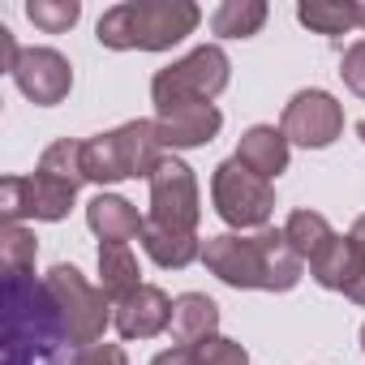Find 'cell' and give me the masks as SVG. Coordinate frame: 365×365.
I'll return each instance as SVG.
<instances>
[{
    "label": "cell",
    "instance_id": "1",
    "mask_svg": "<svg viewBox=\"0 0 365 365\" xmlns=\"http://www.w3.org/2000/svg\"><path fill=\"white\" fill-rule=\"evenodd\" d=\"M202 262L211 275H220L232 288H262V292H288L301 279V258L288 245L284 228H262L254 237H211L202 250Z\"/></svg>",
    "mask_w": 365,
    "mask_h": 365
},
{
    "label": "cell",
    "instance_id": "2",
    "mask_svg": "<svg viewBox=\"0 0 365 365\" xmlns=\"http://www.w3.org/2000/svg\"><path fill=\"white\" fill-rule=\"evenodd\" d=\"M65 318L43 279L5 275V339H0V365H48L65 344Z\"/></svg>",
    "mask_w": 365,
    "mask_h": 365
},
{
    "label": "cell",
    "instance_id": "3",
    "mask_svg": "<svg viewBox=\"0 0 365 365\" xmlns=\"http://www.w3.org/2000/svg\"><path fill=\"white\" fill-rule=\"evenodd\" d=\"M202 22V9L190 0H125L99 18V43L112 52H163L194 35Z\"/></svg>",
    "mask_w": 365,
    "mask_h": 365
},
{
    "label": "cell",
    "instance_id": "4",
    "mask_svg": "<svg viewBox=\"0 0 365 365\" xmlns=\"http://www.w3.org/2000/svg\"><path fill=\"white\" fill-rule=\"evenodd\" d=\"M163 138L155 120H129L112 133H99L91 142H82V168L86 180H99V185H112V180H129V176H146L159 168Z\"/></svg>",
    "mask_w": 365,
    "mask_h": 365
},
{
    "label": "cell",
    "instance_id": "5",
    "mask_svg": "<svg viewBox=\"0 0 365 365\" xmlns=\"http://www.w3.org/2000/svg\"><path fill=\"white\" fill-rule=\"evenodd\" d=\"M228 69L232 65H228L224 48H215V43L194 48L185 61H176V65L155 73V82H150L155 112H172L180 103H211L228 86Z\"/></svg>",
    "mask_w": 365,
    "mask_h": 365
},
{
    "label": "cell",
    "instance_id": "6",
    "mask_svg": "<svg viewBox=\"0 0 365 365\" xmlns=\"http://www.w3.org/2000/svg\"><path fill=\"white\" fill-rule=\"evenodd\" d=\"M43 284H48V292H52V301H56V309H61V318H65L69 344L91 348V344L103 339L108 322H116V318L108 314V292L95 288V284H86V275H82L78 267L56 262V267L43 275Z\"/></svg>",
    "mask_w": 365,
    "mask_h": 365
},
{
    "label": "cell",
    "instance_id": "7",
    "mask_svg": "<svg viewBox=\"0 0 365 365\" xmlns=\"http://www.w3.org/2000/svg\"><path fill=\"white\" fill-rule=\"evenodd\" d=\"M211 194H215V211L224 215V224L232 228H267L271 211H275V190L271 180L254 176L237 155L224 159L211 176Z\"/></svg>",
    "mask_w": 365,
    "mask_h": 365
},
{
    "label": "cell",
    "instance_id": "8",
    "mask_svg": "<svg viewBox=\"0 0 365 365\" xmlns=\"http://www.w3.org/2000/svg\"><path fill=\"white\" fill-rule=\"evenodd\" d=\"M198 180L190 163H180L176 155H163L159 168L150 172V215L146 224L168 228V232H194L198 228Z\"/></svg>",
    "mask_w": 365,
    "mask_h": 365
},
{
    "label": "cell",
    "instance_id": "9",
    "mask_svg": "<svg viewBox=\"0 0 365 365\" xmlns=\"http://www.w3.org/2000/svg\"><path fill=\"white\" fill-rule=\"evenodd\" d=\"M73 198H78V185H65V180H56L48 172L0 180V215H5V224H22L26 215L56 224V220L69 215Z\"/></svg>",
    "mask_w": 365,
    "mask_h": 365
},
{
    "label": "cell",
    "instance_id": "10",
    "mask_svg": "<svg viewBox=\"0 0 365 365\" xmlns=\"http://www.w3.org/2000/svg\"><path fill=\"white\" fill-rule=\"evenodd\" d=\"M284 138L297 142V146H331L344 129V108L327 95V91H301L292 95V103L284 108Z\"/></svg>",
    "mask_w": 365,
    "mask_h": 365
},
{
    "label": "cell",
    "instance_id": "11",
    "mask_svg": "<svg viewBox=\"0 0 365 365\" xmlns=\"http://www.w3.org/2000/svg\"><path fill=\"white\" fill-rule=\"evenodd\" d=\"M14 82L31 103L52 108L73 91V65L56 48H26L14 65Z\"/></svg>",
    "mask_w": 365,
    "mask_h": 365
},
{
    "label": "cell",
    "instance_id": "12",
    "mask_svg": "<svg viewBox=\"0 0 365 365\" xmlns=\"http://www.w3.org/2000/svg\"><path fill=\"white\" fill-rule=\"evenodd\" d=\"M155 125H159L163 146L190 150V146H207V142L220 133L224 116H220L215 103H180V108H172V112H159Z\"/></svg>",
    "mask_w": 365,
    "mask_h": 365
},
{
    "label": "cell",
    "instance_id": "13",
    "mask_svg": "<svg viewBox=\"0 0 365 365\" xmlns=\"http://www.w3.org/2000/svg\"><path fill=\"white\" fill-rule=\"evenodd\" d=\"M168 327H172V301L155 284H142L129 301L116 305V331H120V339H155Z\"/></svg>",
    "mask_w": 365,
    "mask_h": 365
},
{
    "label": "cell",
    "instance_id": "14",
    "mask_svg": "<svg viewBox=\"0 0 365 365\" xmlns=\"http://www.w3.org/2000/svg\"><path fill=\"white\" fill-rule=\"evenodd\" d=\"M309 271L322 288H335V292H348L361 275H365V254L352 237H331L314 258H309Z\"/></svg>",
    "mask_w": 365,
    "mask_h": 365
},
{
    "label": "cell",
    "instance_id": "15",
    "mask_svg": "<svg viewBox=\"0 0 365 365\" xmlns=\"http://www.w3.org/2000/svg\"><path fill=\"white\" fill-rule=\"evenodd\" d=\"M86 224L91 232L103 241V245H129L133 237H142L146 220L138 215L133 202H125L120 194H99L91 207H86Z\"/></svg>",
    "mask_w": 365,
    "mask_h": 365
},
{
    "label": "cell",
    "instance_id": "16",
    "mask_svg": "<svg viewBox=\"0 0 365 365\" xmlns=\"http://www.w3.org/2000/svg\"><path fill=\"white\" fill-rule=\"evenodd\" d=\"M220 327V305L207 297V292H185L172 301V339L180 348H198L202 339H211Z\"/></svg>",
    "mask_w": 365,
    "mask_h": 365
},
{
    "label": "cell",
    "instance_id": "17",
    "mask_svg": "<svg viewBox=\"0 0 365 365\" xmlns=\"http://www.w3.org/2000/svg\"><path fill=\"white\" fill-rule=\"evenodd\" d=\"M237 159H241L254 176H262V180L279 176V172L288 168V138H284V129H275V125H254V129H245V138H241V146H237Z\"/></svg>",
    "mask_w": 365,
    "mask_h": 365
},
{
    "label": "cell",
    "instance_id": "18",
    "mask_svg": "<svg viewBox=\"0 0 365 365\" xmlns=\"http://www.w3.org/2000/svg\"><path fill=\"white\" fill-rule=\"evenodd\" d=\"M99 288L108 292V301H129L142 284H138V258L129 245H99Z\"/></svg>",
    "mask_w": 365,
    "mask_h": 365
},
{
    "label": "cell",
    "instance_id": "19",
    "mask_svg": "<svg viewBox=\"0 0 365 365\" xmlns=\"http://www.w3.org/2000/svg\"><path fill=\"white\" fill-rule=\"evenodd\" d=\"M142 245L168 271H180V267H190L194 258H202V245H198L194 232H168V228H155V224L142 228Z\"/></svg>",
    "mask_w": 365,
    "mask_h": 365
},
{
    "label": "cell",
    "instance_id": "20",
    "mask_svg": "<svg viewBox=\"0 0 365 365\" xmlns=\"http://www.w3.org/2000/svg\"><path fill=\"white\" fill-rule=\"evenodd\" d=\"M267 22V5L262 0H224V5L211 14V31L224 39H250L258 35Z\"/></svg>",
    "mask_w": 365,
    "mask_h": 365
},
{
    "label": "cell",
    "instance_id": "21",
    "mask_svg": "<svg viewBox=\"0 0 365 365\" xmlns=\"http://www.w3.org/2000/svg\"><path fill=\"white\" fill-rule=\"evenodd\" d=\"M301 26L318 31V35H344L356 26V14H352V0H305L297 9Z\"/></svg>",
    "mask_w": 365,
    "mask_h": 365
},
{
    "label": "cell",
    "instance_id": "22",
    "mask_svg": "<svg viewBox=\"0 0 365 365\" xmlns=\"http://www.w3.org/2000/svg\"><path fill=\"white\" fill-rule=\"evenodd\" d=\"M284 237H288V245L297 250V258L305 262V258H314L335 232H331V224H327L318 211H292L288 224H284Z\"/></svg>",
    "mask_w": 365,
    "mask_h": 365
},
{
    "label": "cell",
    "instance_id": "23",
    "mask_svg": "<svg viewBox=\"0 0 365 365\" xmlns=\"http://www.w3.org/2000/svg\"><path fill=\"white\" fill-rule=\"evenodd\" d=\"M35 232H26L22 224H5L0 228V271L5 275H26L35 267Z\"/></svg>",
    "mask_w": 365,
    "mask_h": 365
},
{
    "label": "cell",
    "instance_id": "24",
    "mask_svg": "<svg viewBox=\"0 0 365 365\" xmlns=\"http://www.w3.org/2000/svg\"><path fill=\"white\" fill-rule=\"evenodd\" d=\"M39 172L65 180V185H82V180H86V168H82V142H73V138L52 142V146L43 150V159H39Z\"/></svg>",
    "mask_w": 365,
    "mask_h": 365
},
{
    "label": "cell",
    "instance_id": "25",
    "mask_svg": "<svg viewBox=\"0 0 365 365\" xmlns=\"http://www.w3.org/2000/svg\"><path fill=\"white\" fill-rule=\"evenodd\" d=\"M26 18H31L39 31H48V35H65V31L82 18V5H78V0H31V5H26Z\"/></svg>",
    "mask_w": 365,
    "mask_h": 365
},
{
    "label": "cell",
    "instance_id": "26",
    "mask_svg": "<svg viewBox=\"0 0 365 365\" xmlns=\"http://www.w3.org/2000/svg\"><path fill=\"white\" fill-rule=\"evenodd\" d=\"M194 352H198V365H250V352L237 339H224V335L202 339Z\"/></svg>",
    "mask_w": 365,
    "mask_h": 365
},
{
    "label": "cell",
    "instance_id": "27",
    "mask_svg": "<svg viewBox=\"0 0 365 365\" xmlns=\"http://www.w3.org/2000/svg\"><path fill=\"white\" fill-rule=\"evenodd\" d=\"M339 78H344V86H348L352 95L365 99V39H356V43L344 52V61H339Z\"/></svg>",
    "mask_w": 365,
    "mask_h": 365
},
{
    "label": "cell",
    "instance_id": "28",
    "mask_svg": "<svg viewBox=\"0 0 365 365\" xmlns=\"http://www.w3.org/2000/svg\"><path fill=\"white\" fill-rule=\"evenodd\" d=\"M69 365H129V361L120 344H91V348H78Z\"/></svg>",
    "mask_w": 365,
    "mask_h": 365
},
{
    "label": "cell",
    "instance_id": "29",
    "mask_svg": "<svg viewBox=\"0 0 365 365\" xmlns=\"http://www.w3.org/2000/svg\"><path fill=\"white\" fill-rule=\"evenodd\" d=\"M150 365H198V352H194V348H168V352H159Z\"/></svg>",
    "mask_w": 365,
    "mask_h": 365
},
{
    "label": "cell",
    "instance_id": "30",
    "mask_svg": "<svg viewBox=\"0 0 365 365\" xmlns=\"http://www.w3.org/2000/svg\"><path fill=\"white\" fill-rule=\"evenodd\" d=\"M18 56H22V48L14 43V31H9V26H0V61H5V69H9V73H14Z\"/></svg>",
    "mask_w": 365,
    "mask_h": 365
},
{
    "label": "cell",
    "instance_id": "31",
    "mask_svg": "<svg viewBox=\"0 0 365 365\" xmlns=\"http://www.w3.org/2000/svg\"><path fill=\"white\" fill-rule=\"evenodd\" d=\"M348 301H356V305H365V275H361V279H356V284L348 288Z\"/></svg>",
    "mask_w": 365,
    "mask_h": 365
},
{
    "label": "cell",
    "instance_id": "32",
    "mask_svg": "<svg viewBox=\"0 0 365 365\" xmlns=\"http://www.w3.org/2000/svg\"><path fill=\"white\" fill-rule=\"evenodd\" d=\"M348 237H352V241L361 245V254H365V215H361V220L352 224V232H348Z\"/></svg>",
    "mask_w": 365,
    "mask_h": 365
},
{
    "label": "cell",
    "instance_id": "33",
    "mask_svg": "<svg viewBox=\"0 0 365 365\" xmlns=\"http://www.w3.org/2000/svg\"><path fill=\"white\" fill-rule=\"evenodd\" d=\"M352 14H356V31H365V0H352Z\"/></svg>",
    "mask_w": 365,
    "mask_h": 365
},
{
    "label": "cell",
    "instance_id": "34",
    "mask_svg": "<svg viewBox=\"0 0 365 365\" xmlns=\"http://www.w3.org/2000/svg\"><path fill=\"white\" fill-rule=\"evenodd\" d=\"M356 133H361V142H365V120H361V125H356Z\"/></svg>",
    "mask_w": 365,
    "mask_h": 365
},
{
    "label": "cell",
    "instance_id": "35",
    "mask_svg": "<svg viewBox=\"0 0 365 365\" xmlns=\"http://www.w3.org/2000/svg\"><path fill=\"white\" fill-rule=\"evenodd\" d=\"M361 348H365V327H361Z\"/></svg>",
    "mask_w": 365,
    "mask_h": 365
}]
</instances>
